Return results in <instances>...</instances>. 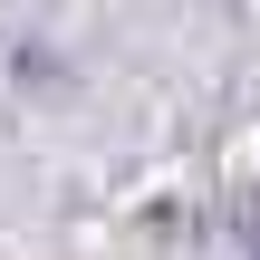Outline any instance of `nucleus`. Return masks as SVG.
Returning a JSON list of instances; mask_svg holds the SVG:
<instances>
[{
  "mask_svg": "<svg viewBox=\"0 0 260 260\" xmlns=\"http://www.w3.org/2000/svg\"><path fill=\"white\" fill-rule=\"evenodd\" d=\"M251 260H260V203H251Z\"/></svg>",
  "mask_w": 260,
  "mask_h": 260,
  "instance_id": "f257e3e1",
  "label": "nucleus"
}]
</instances>
